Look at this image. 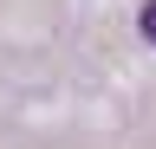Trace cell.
<instances>
[{
  "label": "cell",
  "mask_w": 156,
  "mask_h": 149,
  "mask_svg": "<svg viewBox=\"0 0 156 149\" xmlns=\"http://www.w3.org/2000/svg\"><path fill=\"white\" fill-rule=\"evenodd\" d=\"M136 26H143V39L156 46V0H150V7H143V13H136Z\"/></svg>",
  "instance_id": "obj_1"
}]
</instances>
